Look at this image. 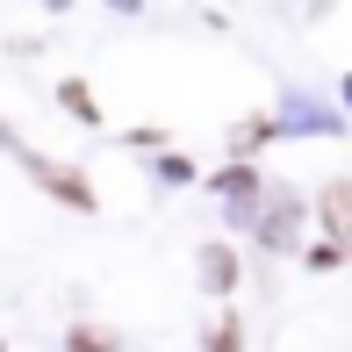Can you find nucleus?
<instances>
[{
    "instance_id": "f03ea898",
    "label": "nucleus",
    "mask_w": 352,
    "mask_h": 352,
    "mask_svg": "<svg viewBox=\"0 0 352 352\" xmlns=\"http://www.w3.org/2000/svg\"><path fill=\"white\" fill-rule=\"evenodd\" d=\"M72 352H101V345H94V338H72Z\"/></svg>"
},
{
    "instance_id": "f257e3e1",
    "label": "nucleus",
    "mask_w": 352,
    "mask_h": 352,
    "mask_svg": "<svg viewBox=\"0 0 352 352\" xmlns=\"http://www.w3.org/2000/svg\"><path fill=\"white\" fill-rule=\"evenodd\" d=\"M324 223L338 237H352V187H324Z\"/></svg>"
}]
</instances>
